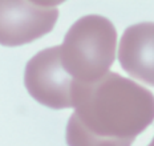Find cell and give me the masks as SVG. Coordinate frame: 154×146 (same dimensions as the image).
Wrapping results in <instances>:
<instances>
[{
  "label": "cell",
  "instance_id": "obj_3",
  "mask_svg": "<svg viewBox=\"0 0 154 146\" xmlns=\"http://www.w3.org/2000/svg\"><path fill=\"white\" fill-rule=\"evenodd\" d=\"M24 84L37 102L51 109L73 108L75 96L81 85L61 65L60 45L40 50L27 62Z\"/></svg>",
  "mask_w": 154,
  "mask_h": 146
},
{
  "label": "cell",
  "instance_id": "obj_1",
  "mask_svg": "<svg viewBox=\"0 0 154 146\" xmlns=\"http://www.w3.org/2000/svg\"><path fill=\"white\" fill-rule=\"evenodd\" d=\"M73 108L68 146H131L154 121V94L114 72L80 85Z\"/></svg>",
  "mask_w": 154,
  "mask_h": 146
},
{
  "label": "cell",
  "instance_id": "obj_5",
  "mask_svg": "<svg viewBox=\"0 0 154 146\" xmlns=\"http://www.w3.org/2000/svg\"><path fill=\"white\" fill-rule=\"evenodd\" d=\"M118 60L130 77L154 87V23L134 24L125 29Z\"/></svg>",
  "mask_w": 154,
  "mask_h": 146
},
{
  "label": "cell",
  "instance_id": "obj_4",
  "mask_svg": "<svg viewBox=\"0 0 154 146\" xmlns=\"http://www.w3.org/2000/svg\"><path fill=\"white\" fill-rule=\"evenodd\" d=\"M60 2L0 0V44L19 47L40 39L53 29Z\"/></svg>",
  "mask_w": 154,
  "mask_h": 146
},
{
  "label": "cell",
  "instance_id": "obj_6",
  "mask_svg": "<svg viewBox=\"0 0 154 146\" xmlns=\"http://www.w3.org/2000/svg\"><path fill=\"white\" fill-rule=\"evenodd\" d=\"M149 146H154V138H153V141L150 142V145H149Z\"/></svg>",
  "mask_w": 154,
  "mask_h": 146
},
{
  "label": "cell",
  "instance_id": "obj_2",
  "mask_svg": "<svg viewBox=\"0 0 154 146\" xmlns=\"http://www.w3.org/2000/svg\"><path fill=\"white\" fill-rule=\"evenodd\" d=\"M117 31L109 19L86 15L68 29L60 45L61 65L79 84H91L109 73L114 62Z\"/></svg>",
  "mask_w": 154,
  "mask_h": 146
}]
</instances>
